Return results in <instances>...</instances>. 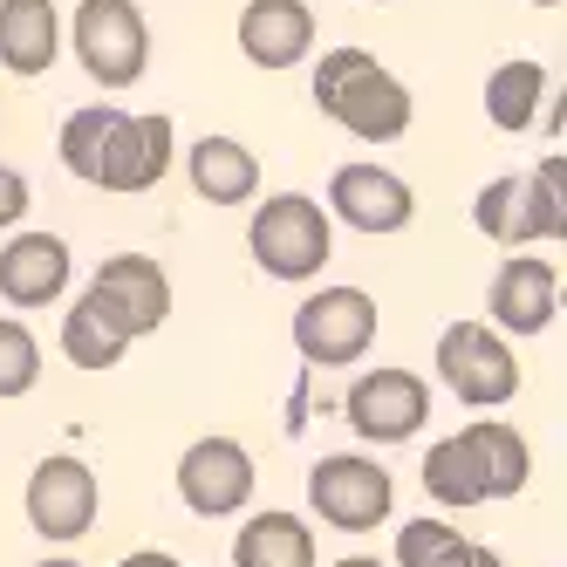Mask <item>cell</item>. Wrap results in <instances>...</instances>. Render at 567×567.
I'll return each mask as SVG.
<instances>
[{
    "mask_svg": "<svg viewBox=\"0 0 567 567\" xmlns=\"http://www.w3.org/2000/svg\"><path fill=\"white\" fill-rule=\"evenodd\" d=\"M62 165L96 185V192H116V198H137L151 192L157 178L172 172V151H178V131H172V116H131V110H116V103H83V110H69V124H62Z\"/></svg>",
    "mask_w": 567,
    "mask_h": 567,
    "instance_id": "1",
    "label": "cell"
},
{
    "mask_svg": "<svg viewBox=\"0 0 567 567\" xmlns=\"http://www.w3.org/2000/svg\"><path fill=\"white\" fill-rule=\"evenodd\" d=\"M315 110L362 144H396L411 131V90L370 49H329L315 62Z\"/></svg>",
    "mask_w": 567,
    "mask_h": 567,
    "instance_id": "2",
    "label": "cell"
},
{
    "mask_svg": "<svg viewBox=\"0 0 567 567\" xmlns=\"http://www.w3.org/2000/svg\"><path fill=\"white\" fill-rule=\"evenodd\" d=\"M247 254L267 280H315L336 254V233H329V213L321 198L308 192H274L254 206L247 219Z\"/></svg>",
    "mask_w": 567,
    "mask_h": 567,
    "instance_id": "3",
    "label": "cell"
},
{
    "mask_svg": "<svg viewBox=\"0 0 567 567\" xmlns=\"http://www.w3.org/2000/svg\"><path fill=\"white\" fill-rule=\"evenodd\" d=\"M478 233L499 247H526V239H560L567 233V165L547 157L540 172H506L478 192L472 206Z\"/></svg>",
    "mask_w": 567,
    "mask_h": 567,
    "instance_id": "4",
    "label": "cell"
},
{
    "mask_svg": "<svg viewBox=\"0 0 567 567\" xmlns=\"http://www.w3.org/2000/svg\"><path fill=\"white\" fill-rule=\"evenodd\" d=\"M308 506H315L321 526H336V534H377L396 506V478L370 452H329L308 472Z\"/></svg>",
    "mask_w": 567,
    "mask_h": 567,
    "instance_id": "5",
    "label": "cell"
},
{
    "mask_svg": "<svg viewBox=\"0 0 567 567\" xmlns=\"http://www.w3.org/2000/svg\"><path fill=\"white\" fill-rule=\"evenodd\" d=\"M69 42H75V62H83V75L96 90H131L151 62V21L137 0H83Z\"/></svg>",
    "mask_w": 567,
    "mask_h": 567,
    "instance_id": "6",
    "label": "cell"
},
{
    "mask_svg": "<svg viewBox=\"0 0 567 567\" xmlns=\"http://www.w3.org/2000/svg\"><path fill=\"white\" fill-rule=\"evenodd\" d=\"M437 383L472 411H499V403L519 396V355L485 321H452L437 336Z\"/></svg>",
    "mask_w": 567,
    "mask_h": 567,
    "instance_id": "7",
    "label": "cell"
},
{
    "mask_svg": "<svg viewBox=\"0 0 567 567\" xmlns=\"http://www.w3.org/2000/svg\"><path fill=\"white\" fill-rule=\"evenodd\" d=\"M342 417L362 444H411L431 424V383L417 370H362L342 396Z\"/></svg>",
    "mask_w": 567,
    "mask_h": 567,
    "instance_id": "8",
    "label": "cell"
},
{
    "mask_svg": "<svg viewBox=\"0 0 567 567\" xmlns=\"http://www.w3.org/2000/svg\"><path fill=\"white\" fill-rule=\"evenodd\" d=\"M96 472L75 458V452H49L42 465L28 472V526L42 534L49 547H75L96 526Z\"/></svg>",
    "mask_w": 567,
    "mask_h": 567,
    "instance_id": "9",
    "label": "cell"
},
{
    "mask_svg": "<svg viewBox=\"0 0 567 567\" xmlns=\"http://www.w3.org/2000/svg\"><path fill=\"white\" fill-rule=\"evenodd\" d=\"M370 342H377V301L362 288H321L295 308V349L321 370H349Z\"/></svg>",
    "mask_w": 567,
    "mask_h": 567,
    "instance_id": "10",
    "label": "cell"
},
{
    "mask_svg": "<svg viewBox=\"0 0 567 567\" xmlns=\"http://www.w3.org/2000/svg\"><path fill=\"white\" fill-rule=\"evenodd\" d=\"M90 301L124 329V342L151 336V329H165V315H172V274L157 267L151 254H110L90 280Z\"/></svg>",
    "mask_w": 567,
    "mask_h": 567,
    "instance_id": "11",
    "label": "cell"
},
{
    "mask_svg": "<svg viewBox=\"0 0 567 567\" xmlns=\"http://www.w3.org/2000/svg\"><path fill=\"white\" fill-rule=\"evenodd\" d=\"M178 499L198 519H233L239 506H254V452L239 437H198L178 458Z\"/></svg>",
    "mask_w": 567,
    "mask_h": 567,
    "instance_id": "12",
    "label": "cell"
},
{
    "mask_svg": "<svg viewBox=\"0 0 567 567\" xmlns=\"http://www.w3.org/2000/svg\"><path fill=\"white\" fill-rule=\"evenodd\" d=\"M329 219H342L349 233H370V239H383V233H403L411 226V213H417V198H411V185H403L390 165H342L336 178H329V206H321Z\"/></svg>",
    "mask_w": 567,
    "mask_h": 567,
    "instance_id": "13",
    "label": "cell"
},
{
    "mask_svg": "<svg viewBox=\"0 0 567 567\" xmlns=\"http://www.w3.org/2000/svg\"><path fill=\"white\" fill-rule=\"evenodd\" d=\"M493 336H547L560 321V267L540 260V254H513L499 274H493V295H485Z\"/></svg>",
    "mask_w": 567,
    "mask_h": 567,
    "instance_id": "14",
    "label": "cell"
},
{
    "mask_svg": "<svg viewBox=\"0 0 567 567\" xmlns=\"http://www.w3.org/2000/svg\"><path fill=\"white\" fill-rule=\"evenodd\" d=\"M69 274H75V254L62 233H8V247H0V301L21 315L55 308L69 295Z\"/></svg>",
    "mask_w": 567,
    "mask_h": 567,
    "instance_id": "15",
    "label": "cell"
},
{
    "mask_svg": "<svg viewBox=\"0 0 567 567\" xmlns=\"http://www.w3.org/2000/svg\"><path fill=\"white\" fill-rule=\"evenodd\" d=\"M239 55L254 69H295L315 55V8L308 0H247L239 8Z\"/></svg>",
    "mask_w": 567,
    "mask_h": 567,
    "instance_id": "16",
    "label": "cell"
},
{
    "mask_svg": "<svg viewBox=\"0 0 567 567\" xmlns=\"http://www.w3.org/2000/svg\"><path fill=\"white\" fill-rule=\"evenodd\" d=\"M465 458H472V478H478V499H519L526 478H534V452H526V437L499 417H478L458 431Z\"/></svg>",
    "mask_w": 567,
    "mask_h": 567,
    "instance_id": "17",
    "label": "cell"
},
{
    "mask_svg": "<svg viewBox=\"0 0 567 567\" xmlns=\"http://www.w3.org/2000/svg\"><path fill=\"white\" fill-rule=\"evenodd\" d=\"M185 178H192V192L206 198V206H254L260 198V157L239 144V137H198L192 151H185Z\"/></svg>",
    "mask_w": 567,
    "mask_h": 567,
    "instance_id": "18",
    "label": "cell"
},
{
    "mask_svg": "<svg viewBox=\"0 0 567 567\" xmlns=\"http://www.w3.org/2000/svg\"><path fill=\"white\" fill-rule=\"evenodd\" d=\"M62 55V14L55 0H0V69L49 75Z\"/></svg>",
    "mask_w": 567,
    "mask_h": 567,
    "instance_id": "19",
    "label": "cell"
},
{
    "mask_svg": "<svg viewBox=\"0 0 567 567\" xmlns=\"http://www.w3.org/2000/svg\"><path fill=\"white\" fill-rule=\"evenodd\" d=\"M233 567H321V554H315V534L301 513L267 506L233 534Z\"/></svg>",
    "mask_w": 567,
    "mask_h": 567,
    "instance_id": "20",
    "label": "cell"
},
{
    "mask_svg": "<svg viewBox=\"0 0 567 567\" xmlns=\"http://www.w3.org/2000/svg\"><path fill=\"white\" fill-rule=\"evenodd\" d=\"M554 96V75L540 69V62H499L493 75H485V116L513 137V131H534V116H540V103Z\"/></svg>",
    "mask_w": 567,
    "mask_h": 567,
    "instance_id": "21",
    "label": "cell"
},
{
    "mask_svg": "<svg viewBox=\"0 0 567 567\" xmlns=\"http://www.w3.org/2000/svg\"><path fill=\"white\" fill-rule=\"evenodd\" d=\"M62 355L75 362V370H116V362L131 355V342H124V329L83 295V301H69V315H62Z\"/></svg>",
    "mask_w": 567,
    "mask_h": 567,
    "instance_id": "22",
    "label": "cell"
},
{
    "mask_svg": "<svg viewBox=\"0 0 567 567\" xmlns=\"http://www.w3.org/2000/svg\"><path fill=\"white\" fill-rule=\"evenodd\" d=\"M478 540H465L452 519H403L396 526V567H465Z\"/></svg>",
    "mask_w": 567,
    "mask_h": 567,
    "instance_id": "23",
    "label": "cell"
},
{
    "mask_svg": "<svg viewBox=\"0 0 567 567\" xmlns=\"http://www.w3.org/2000/svg\"><path fill=\"white\" fill-rule=\"evenodd\" d=\"M424 493H431V506H452V513L485 506L478 499V478H472V458H465L458 437H437L431 452H424Z\"/></svg>",
    "mask_w": 567,
    "mask_h": 567,
    "instance_id": "24",
    "label": "cell"
},
{
    "mask_svg": "<svg viewBox=\"0 0 567 567\" xmlns=\"http://www.w3.org/2000/svg\"><path fill=\"white\" fill-rule=\"evenodd\" d=\"M42 383V342L28 336V321L0 315V396H28Z\"/></svg>",
    "mask_w": 567,
    "mask_h": 567,
    "instance_id": "25",
    "label": "cell"
},
{
    "mask_svg": "<svg viewBox=\"0 0 567 567\" xmlns=\"http://www.w3.org/2000/svg\"><path fill=\"white\" fill-rule=\"evenodd\" d=\"M28 198H34L28 178H21L14 165H0V233H14V226L28 219Z\"/></svg>",
    "mask_w": 567,
    "mask_h": 567,
    "instance_id": "26",
    "label": "cell"
},
{
    "mask_svg": "<svg viewBox=\"0 0 567 567\" xmlns=\"http://www.w3.org/2000/svg\"><path fill=\"white\" fill-rule=\"evenodd\" d=\"M116 567H185V560H172V554H151V547H144V554H124Z\"/></svg>",
    "mask_w": 567,
    "mask_h": 567,
    "instance_id": "27",
    "label": "cell"
},
{
    "mask_svg": "<svg viewBox=\"0 0 567 567\" xmlns=\"http://www.w3.org/2000/svg\"><path fill=\"white\" fill-rule=\"evenodd\" d=\"M465 567H506V560H499L493 547H472V560H465Z\"/></svg>",
    "mask_w": 567,
    "mask_h": 567,
    "instance_id": "28",
    "label": "cell"
},
{
    "mask_svg": "<svg viewBox=\"0 0 567 567\" xmlns=\"http://www.w3.org/2000/svg\"><path fill=\"white\" fill-rule=\"evenodd\" d=\"M336 567H383L377 554H349V560H336Z\"/></svg>",
    "mask_w": 567,
    "mask_h": 567,
    "instance_id": "29",
    "label": "cell"
},
{
    "mask_svg": "<svg viewBox=\"0 0 567 567\" xmlns=\"http://www.w3.org/2000/svg\"><path fill=\"white\" fill-rule=\"evenodd\" d=\"M34 567H83V560H34Z\"/></svg>",
    "mask_w": 567,
    "mask_h": 567,
    "instance_id": "30",
    "label": "cell"
},
{
    "mask_svg": "<svg viewBox=\"0 0 567 567\" xmlns=\"http://www.w3.org/2000/svg\"><path fill=\"white\" fill-rule=\"evenodd\" d=\"M526 8H560V0H526Z\"/></svg>",
    "mask_w": 567,
    "mask_h": 567,
    "instance_id": "31",
    "label": "cell"
},
{
    "mask_svg": "<svg viewBox=\"0 0 567 567\" xmlns=\"http://www.w3.org/2000/svg\"><path fill=\"white\" fill-rule=\"evenodd\" d=\"M0 116H8V103H0Z\"/></svg>",
    "mask_w": 567,
    "mask_h": 567,
    "instance_id": "32",
    "label": "cell"
},
{
    "mask_svg": "<svg viewBox=\"0 0 567 567\" xmlns=\"http://www.w3.org/2000/svg\"><path fill=\"white\" fill-rule=\"evenodd\" d=\"M377 8H390V0H377Z\"/></svg>",
    "mask_w": 567,
    "mask_h": 567,
    "instance_id": "33",
    "label": "cell"
}]
</instances>
